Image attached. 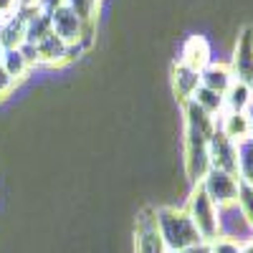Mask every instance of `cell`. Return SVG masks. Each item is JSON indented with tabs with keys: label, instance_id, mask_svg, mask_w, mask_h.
I'll list each match as a JSON object with an SVG mask.
<instances>
[{
	"label": "cell",
	"instance_id": "6da1fadb",
	"mask_svg": "<svg viewBox=\"0 0 253 253\" xmlns=\"http://www.w3.org/2000/svg\"><path fill=\"white\" fill-rule=\"evenodd\" d=\"M182 119H185V147H182L185 175L193 185H198L210 170L208 142L218 129V119L203 112L195 101L182 104Z\"/></svg>",
	"mask_w": 253,
	"mask_h": 253
},
{
	"label": "cell",
	"instance_id": "7a4b0ae2",
	"mask_svg": "<svg viewBox=\"0 0 253 253\" xmlns=\"http://www.w3.org/2000/svg\"><path fill=\"white\" fill-rule=\"evenodd\" d=\"M157 230H160V236H162V241H165L170 253L203 243L193 218L187 215L185 208H177V205L157 208Z\"/></svg>",
	"mask_w": 253,
	"mask_h": 253
},
{
	"label": "cell",
	"instance_id": "3957f363",
	"mask_svg": "<svg viewBox=\"0 0 253 253\" xmlns=\"http://www.w3.org/2000/svg\"><path fill=\"white\" fill-rule=\"evenodd\" d=\"M187 215L193 218L198 233L203 238V243H210L220 238V223H218V205L208 198L203 182L193 185V190H190V198H187Z\"/></svg>",
	"mask_w": 253,
	"mask_h": 253
},
{
	"label": "cell",
	"instance_id": "277c9868",
	"mask_svg": "<svg viewBox=\"0 0 253 253\" xmlns=\"http://www.w3.org/2000/svg\"><path fill=\"white\" fill-rule=\"evenodd\" d=\"M134 253H170L157 230V208H144L134 225Z\"/></svg>",
	"mask_w": 253,
	"mask_h": 253
},
{
	"label": "cell",
	"instance_id": "5b68a950",
	"mask_svg": "<svg viewBox=\"0 0 253 253\" xmlns=\"http://www.w3.org/2000/svg\"><path fill=\"white\" fill-rule=\"evenodd\" d=\"M203 187H205L208 198L213 200L218 208H223V205L236 203L241 180H238V175H230V172H223V170H215V167H210L208 175L203 177Z\"/></svg>",
	"mask_w": 253,
	"mask_h": 253
},
{
	"label": "cell",
	"instance_id": "8992f818",
	"mask_svg": "<svg viewBox=\"0 0 253 253\" xmlns=\"http://www.w3.org/2000/svg\"><path fill=\"white\" fill-rule=\"evenodd\" d=\"M31 48L36 53V66H63V63H71L76 53H81L79 46H66L56 33H51Z\"/></svg>",
	"mask_w": 253,
	"mask_h": 253
},
{
	"label": "cell",
	"instance_id": "52a82bcc",
	"mask_svg": "<svg viewBox=\"0 0 253 253\" xmlns=\"http://www.w3.org/2000/svg\"><path fill=\"white\" fill-rule=\"evenodd\" d=\"M230 71L233 76L253 89V28L246 26L236 38V48L230 56Z\"/></svg>",
	"mask_w": 253,
	"mask_h": 253
},
{
	"label": "cell",
	"instance_id": "ba28073f",
	"mask_svg": "<svg viewBox=\"0 0 253 253\" xmlns=\"http://www.w3.org/2000/svg\"><path fill=\"white\" fill-rule=\"evenodd\" d=\"M208 157H210V167L238 175V144L230 142L220 129H215L208 142Z\"/></svg>",
	"mask_w": 253,
	"mask_h": 253
},
{
	"label": "cell",
	"instance_id": "9c48e42d",
	"mask_svg": "<svg viewBox=\"0 0 253 253\" xmlns=\"http://www.w3.org/2000/svg\"><path fill=\"white\" fill-rule=\"evenodd\" d=\"M218 223H220V238L236 241L241 246L248 243V241H253V230H251L248 220L243 218L241 208L236 203L218 208Z\"/></svg>",
	"mask_w": 253,
	"mask_h": 253
},
{
	"label": "cell",
	"instance_id": "30bf717a",
	"mask_svg": "<svg viewBox=\"0 0 253 253\" xmlns=\"http://www.w3.org/2000/svg\"><path fill=\"white\" fill-rule=\"evenodd\" d=\"M180 63H185L187 69L193 71H203L213 63V48H210V41L203 36V33H193L185 38V43L180 48Z\"/></svg>",
	"mask_w": 253,
	"mask_h": 253
},
{
	"label": "cell",
	"instance_id": "8fae6325",
	"mask_svg": "<svg viewBox=\"0 0 253 253\" xmlns=\"http://www.w3.org/2000/svg\"><path fill=\"white\" fill-rule=\"evenodd\" d=\"M51 26H53V33H56L66 46H79V48H81V31H84V23L76 18V13H74L69 5H61V8L51 10ZM81 51H84V48H81Z\"/></svg>",
	"mask_w": 253,
	"mask_h": 253
},
{
	"label": "cell",
	"instance_id": "7c38bea8",
	"mask_svg": "<svg viewBox=\"0 0 253 253\" xmlns=\"http://www.w3.org/2000/svg\"><path fill=\"white\" fill-rule=\"evenodd\" d=\"M170 76H172V94H175L177 104L182 107V104H187L190 99H193V94L200 89V74L187 69L185 63L175 61L172 69H170Z\"/></svg>",
	"mask_w": 253,
	"mask_h": 253
},
{
	"label": "cell",
	"instance_id": "4fadbf2b",
	"mask_svg": "<svg viewBox=\"0 0 253 253\" xmlns=\"http://www.w3.org/2000/svg\"><path fill=\"white\" fill-rule=\"evenodd\" d=\"M38 13V10H33ZM28 10H18L13 18L3 20V46L5 51H13V48H23L26 46V33H28V18L33 15Z\"/></svg>",
	"mask_w": 253,
	"mask_h": 253
},
{
	"label": "cell",
	"instance_id": "5bb4252c",
	"mask_svg": "<svg viewBox=\"0 0 253 253\" xmlns=\"http://www.w3.org/2000/svg\"><path fill=\"white\" fill-rule=\"evenodd\" d=\"M218 129L230 139V142H246L251 139V119L246 112H223L218 117Z\"/></svg>",
	"mask_w": 253,
	"mask_h": 253
},
{
	"label": "cell",
	"instance_id": "9a60e30c",
	"mask_svg": "<svg viewBox=\"0 0 253 253\" xmlns=\"http://www.w3.org/2000/svg\"><path fill=\"white\" fill-rule=\"evenodd\" d=\"M233 81H236V76H233V71H230V63H223V61H213L208 69L200 71V86L213 89L223 96H225V91L230 89Z\"/></svg>",
	"mask_w": 253,
	"mask_h": 253
},
{
	"label": "cell",
	"instance_id": "2e32d148",
	"mask_svg": "<svg viewBox=\"0 0 253 253\" xmlns=\"http://www.w3.org/2000/svg\"><path fill=\"white\" fill-rule=\"evenodd\" d=\"M0 66H3L15 81H23L36 66L31 63V58L26 56L23 48H13V51H3L0 56Z\"/></svg>",
	"mask_w": 253,
	"mask_h": 253
},
{
	"label": "cell",
	"instance_id": "e0dca14e",
	"mask_svg": "<svg viewBox=\"0 0 253 253\" xmlns=\"http://www.w3.org/2000/svg\"><path fill=\"white\" fill-rule=\"evenodd\" d=\"M223 99H225V112H246L248 114V109L253 107V89L236 79Z\"/></svg>",
	"mask_w": 253,
	"mask_h": 253
},
{
	"label": "cell",
	"instance_id": "ac0fdd59",
	"mask_svg": "<svg viewBox=\"0 0 253 253\" xmlns=\"http://www.w3.org/2000/svg\"><path fill=\"white\" fill-rule=\"evenodd\" d=\"M53 33V26H51V13L46 10H38L28 18V33H26V46H36L41 43L43 38H48Z\"/></svg>",
	"mask_w": 253,
	"mask_h": 253
},
{
	"label": "cell",
	"instance_id": "d6986e66",
	"mask_svg": "<svg viewBox=\"0 0 253 253\" xmlns=\"http://www.w3.org/2000/svg\"><path fill=\"white\" fill-rule=\"evenodd\" d=\"M190 101H195L203 112H208L210 117H215V119L225 112V99H223V94H218V91H213V89H205V86H200V89L193 94V99H190Z\"/></svg>",
	"mask_w": 253,
	"mask_h": 253
},
{
	"label": "cell",
	"instance_id": "ffe728a7",
	"mask_svg": "<svg viewBox=\"0 0 253 253\" xmlns=\"http://www.w3.org/2000/svg\"><path fill=\"white\" fill-rule=\"evenodd\" d=\"M238 180L253 187V139L238 144Z\"/></svg>",
	"mask_w": 253,
	"mask_h": 253
},
{
	"label": "cell",
	"instance_id": "44dd1931",
	"mask_svg": "<svg viewBox=\"0 0 253 253\" xmlns=\"http://www.w3.org/2000/svg\"><path fill=\"white\" fill-rule=\"evenodd\" d=\"M236 205L241 208L243 218L248 220V225H251V230H253V187H251V185L241 182V187H238V198H236Z\"/></svg>",
	"mask_w": 253,
	"mask_h": 253
},
{
	"label": "cell",
	"instance_id": "7402d4cb",
	"mask_svg": "<svg viewBox=\"0 0 253 253\" xmlns=\"http://www.w3.org/2000/svg\"><path fill=\"white\" fill-rule=\"evenodd\" d=\"M210 253H241V243L236 241H228V238H215L208 243Z\"/></svg>",
	"mask_w": 253,
	"mask_h": 253
},
{
	"label": "cell",
	"instance_id": "603a6c76",
	"mask_svg": "<svg viewBox=\"0 0 253 253\" xmlns=\"http://www.w3.org/2000/svg\"><path fill=\"white\" fill-rule=\"evenodd\" d=\"M15 84H18V81H15V79H13V76H10V74L3 69V66H0V101H5V99L13 94Z\"/></svg>",
	"mask_w": 253,
	"mask_h": 253
},
{
	"label": "cell",
	"instance_id": "cb8c5ba5",
	"mask_svg": "<svg viewBox=\"0 0 253 253\" xmlns=\"http://www.w3.org/2000/svg\"><path fill=\"white\" fill-rule=\"evenodd\" d=\"M18 13V0H0V23Z\"/></svg>",
	"mask_w": 253,
	"mask_h": 253
},
{
	"label": "cell",
	"instance_id": "d4e9b609",
	"mask_svg": "<svg viewBox=\"0 0 253 253\" xmlns=\"http://www.w3.org/2000/svg\"><path fill=\"white\" fill-rule=\"evenodd\" d=\"M18 10L33 13V10H43V8H41V0H18Z\"/></svg>",
	"mask_w": 253,
	"mask_h": 253
},
{
	"label": "cell",
	"instance_id": "484cf974",
	"mask_svg": "<svg viewBox=\"0 0 253 253\" xmlns=\"http://www.w3.org/2000/svg\"><path fill=\"white\" fill-rule=\"evenodd\" d=\"M61 5H66V0H41V8H43L46 13H51V10H56Z\"/></svg>",
	"mask_w": 253,
	"mask_h": 253
},
{
	"label": "cell",
	"instance_id": "4316f807",
	"mask_svg": "<svg viewBox=\"0 0 253 253\" xmlns=\"http://www.w3.org/2000/svg\"><path fill=\"white\" fill-rule=\"evenodd\" d=\"M175 253H210V251H208V243H198V246H190V248L175 251Z\"/></svg>",
	"mask_w": 253,
	"mask_h": 253
},
{
	"label": "cell",
	"instance_id": "83f0119b",
	"mask_svg": "<svg viewBox=\"0 0 253 253\" xmlns=\"http://www.w3.org/2000/svg\"><path fill=\"white\" fill-rule=\"evenodd\" d=\"M241 253H253V241L243 243V246H241Z\"/></svg>",
	"mask_w": 253,
	"mask_h": 253
},
{
	"label": "cell",
	"instance_id": "f1b7e54d",
	"mask_svg": "<svg viewBox=\"0 0 253 253\" xmlns=\"http://www.w3.org/2000/svg\"><path fill=\"white\" fill-rule=\"evenodd\" d=\"M248 119H251V139H253V107L248 109Z\"/></svg>",
	"mask_w": 253,
	"mask_h": 253
},
{
	"label": "cell",
	"instance_id": "f546056e",
	"mask_svg": "<svg viewBox=\"0 0 253 253\" xmlns=\"http://www.w3.org/2000/svg\"><path fill=\"white\" fill-rule=\"evenodd\" d=\"M3 51H5V46H3V26H0V56H3Z\"/></svg>",
	"mask_w": 253,
	"mask_h": 253
}]
</instances>
